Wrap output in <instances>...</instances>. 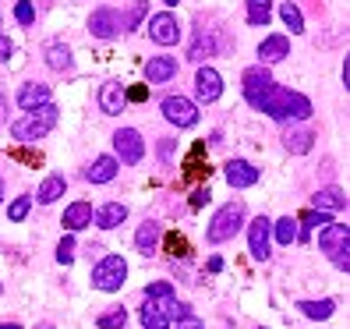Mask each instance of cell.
Returning a JSON list of instances; mask_svg holds the SVG:
<instances>
[{
  "mask_svg": "<svg viewBox=\"0 0 350 329\" xmlns=\"http://www.w3.org/2000/svg\"><path fill=\"white\" fill-rule=\"evenodd\" d=\"M252 107L262 110V114H269L273 120H308L315 110H312V99L301 96V92H291V89H283V85H273L265 89L262 96L252 99Z\"/></svg>",
  "mask_w": 350,
  "mask_h": 329,
  "instance_id": "1",
  "label": "cell"
},
{
  "mask_svg": "<svg viewBox=\"0 0 350 329\" xmlns=\"http://www.w3.org/2000/svg\"><path fill=\"white\" fill-rule=\"evenodd\" d=\"M57 114H60V110L53 107V103H43V107H36V110H25V117L11 124V138H14V142L46 138V135L57 128Z\"/></svg>",
  "mask_w": 350,
  "mask_h": 329,
  "instance_id": "2",
  "label": "cell"
},
{
  "mask_svg": "<svg viewBox=\"0 0 350 329\" xmlns=\"http://www.w3.org/2000/svg\"><path fill=\"white\" fill-rule=\"evenodd\" d=\"M241 223H244V202H226L223 209H216L213 223H209V231H205V237H209V244H223V241H230L237 231H241Z\"/></svg>",
  "mask_w": 350,
  "mask_h": 329,
  "instance_id": "3",
  "label": "cell"
},
{
  "mask_svg": "<svg viewBox=\"0 0 350 329\" xmlns=\"http://www.w3.org/2000/svg\"><path fill=\"white\" fill-rule=\"evenodd\" d=\"M319 244L333 259L336 269H350V227L347 223H325V231L319 234Z\"/></svg>",
  "mask_w": 350,
  "mask_h": 329,
  "instance_id": "4",
  "label": "cell"
},
{
  "mask_svg": "<svg viewBox=\"0 0 350 329\" xmlns=\"http://www.w3.org/2000/svg\"><path fill=\"white\" fill-rule=\"evenodd\" d=\"M124 280H128V262H124V255H107L96 269H92V287L96 291H120L124 287Z\"/></svg>",
  "mask_w": 350,
  "mask_h": 329,
  "instance_id": "5",
  "label": "cell"
},
{
  "mask_svg": "<svg viewBox=\"0 0 350 329\" xmlns=\"http://www.w3.org/2000/svg\"><path fill=\"white\" fill-rule=\"evenodd\" d=\"M163 117L177 128H195L198 124V107L184 96H167L163 99Z\"/></svg>",
  "mask_w": 350,
  "mask_h": 329,
  "instance_id": "6",
  "label": "cell"
},
{
  "mask_svg": "<svg viewBox=\"0 0 350 329\" xmlns=\"http://www.w3.org/2000/svg\"><path fill=\"white\" fill-rule=\"evenodd\" d=\"M113 149H117V159L120 163L135 167V163H142V156H146V142H142V135L135 128H120L113 135Z\"/></svg>",
  "mask_w": 350,
  "mask_h": 329,
  "instance_id": "7",
  "label": "cell"
},
{
  "mask_svg": "<svg viewBox=\"0 0 350 329\" xmlns=\"http://www.w3.org/2000/svg\"><path fill=\"white\" fill-rule=\"evenodd\" d=\"M149 39L159 47H174L177 39H180V25H177V18L170 11H163V14H152L149 18Z\"/></svg>",
  "mask_w": 350,
  "mask_h": 329,
  "instance_id": "8",
  "label": "cell"
},
{
  "mask_svg": "<svg viewBox=\"0 0 350 329\" xmlns=\"http://www.w3.org/2000/svg\"><path fill=\"white\" fill-rule=\"evenodd\" d=\"M269 237H273V223L265 216H255L252 227H248V248H252V259L265 262L269 259Z\"/></svg>",
  "mask_w": 350,
  "mask_h": 329,
  "instance_id": "9",
  "label": "cell"
},
{
  "mask_svg": "<svg viewBox=\"0 0 350 329\" xmlns=\"http://www.w3.org/2000/svg\"><path fill=\"white\" fill-rule=\"evenodd\" d=\"M195 96L202 103H216L223 96V78H219L216 68H198V75H195Z\"/></svg>",
  "mask_w": 350,
  "mask_h": 329,
  "instance_id": "10",
  "label": "cell"
},
{
  "mask_svg": "<svg viewBox=\"0 0 350 329\" xmlns=\"http://www.w3.org/2000/svg\"><path fill=\"white\" fill-rule=\"evenodd\" d=\"M223 174H226V184H230V188H255L258 184V170L248 159H230L223 167Z\"/></svg>",
  "mask_w": 350,
  "mask_h": 329,
  "instance_id": "11",
  "label": "cell"
},
{
  "mask_svg": "<svg viewBox=\"0 0 350 329\" xmlns=\"http://www.w3.org/2000/svg\"><path fill=\"white\" fill-rule=\"evenodd\" d=\"M89 32H92L96 39H113V36L120 32L117 11H113V8H96L92 18H89Z\"/></svg>",
  "mask_w": 350,
  "mask_h": 329,
  "instance_id": "12",
  "label": "cell"
},
{
  "mask_svg": "<svg viewBox=\"0 0 350 329\" xmlns=\"http://www.w3.org/2000/svg\"><path fill=\"white\" fill-rule=\"evenodd\" d=\"M124 85H120L117 78H110V81H103V89H99V110L107 114V117H117L120 110H124Z\"/></svg>",
  "mask_w": 350,
  "mask_h": 329,
  "instance_id": "13",
  "label": "cell"
},
{
  "mask_svg": "<svg viewBox=\"0 0 350 329\" xmlns=\"http://www.w3.org/2000/svg\"><path fill=\"white\" fill-rule=\"evenodd\" d=\"M159 241H163V227H159L156 220H146V223L138 227V234H135V248H138L142 255H156Z\"/></svg>",
  "mask_w": 350,
  "mask_h": 329,
  "instance_id": "14",
  "label": "cell"
},
{
  "mask_svg": "<svg viewBox=\"0 0 350 329\" xmlns=\"http://www.w3.org/2000/svg\"><path fill=\"white\" fill-rule=\"evenodd\" d=\"M142 326L146 329H170V304L146 298V304H142Z\"/></svg>",
  "mask_w": 350,
  "mask_h": 329,
  "instance_id": "15",
  "label": "cell"
},
{
  "mask_svg": "<svg viewBox=\"0 0 350 329\" xmlns=\"http://www.w3.org/2000/svg\"><path fill=\"white\" fill-rule=\"evenodd\" d=\"M174 75H177V57H149V64H146L149 85H163V81H170Z\"/></svg>",
  "mask_w": 350,
  "mask_h": 329,
  "instance_id": "16",
  "label": "cell"
},
{
  "mask_svg": "<svg viewBox=\"0 0 350 329\" xmlns=\"http://www.w3.org/2000/svg\"><path fill=\"white\" fill-rule=\"evenodd\" d=\"M241 81H244V99L252 103L255 96H262L265 89L273 85V75L258 64V68H248V71H244V78H241Z\"/></svg>",
  "mask_w": 350,
  "mask_h": 329,
  "instance_id": "17",
  "label": "cell"
},
{
  "mask_svg": "<svg viewBox=\"0 0 350 329\" xmlns=\"http://www.w3.org/2000/svg\"><path fill=\"white\" fill-rule=\"evenodd\" d=\"M258 57H262V64H276V60L291 57V39L280 36V32H276V36H269V39H262Z\"/></svg>",
  "mask_w": 350,
  "mask_h": 329,
  "instance_id": "18",
  "label": "cell"
},
{
  "mask_svg": "<svg viewBox=\"0 0 350 329\" xmlns=\"http://www.w3.org/2000/svg\"><path fill=\"white\" fill-rule=\"evenodd\" d=\"M117 170H120L117 156H99L92 167L85 170V181H89V184H110V181L117 177Z\"/></svg>",
  "mask_w": 350,
  "mask_h": 329,
  "instance_id": "19",
  "label": "cell"
},
{
  "mask_svg": "<svg viewBox=\"0 0 350 329\" xmlns=\"http://www.w3.org/2000/svg\"><path fill=\"white\" fill-rule=\"evenodd\" d=\"M124 220H128V205L107 202V205H103V209L96 213V227H99V231H113V227H120Z\"/></svg>",
  "mask_w": 350,
  "mask_h": 329,
  "instance_id": "20",
  "label": "cell"
},
{
  "mask_svg": "<svg viewBox=\"0 0 350 329\" xmlns=\"http://www.w3.org/2000/svg\"><path fill=\"white\" fill-rule=\"evenodd\" d=\"M64 227H68V231L92 227V205H89V202H71L68 209H64Z\"/></svg>",
  "mask_w": 350,
  "mask_h": 329,
  "instance_id": "21",
  "label": "cell"
},
{
  "mask_svg": "<svg viewBox=\"0 0 350 329\" xmlns=\"http://www.w3.org/2000/svg\"><path fill=\"white\" fill-rule=\"evenodd\" d=\"M312 209H325V213H340L347 209V195L340 188H322L312 195Z\"/></svg>",
  "mask_w": 350,
  "mask_h": 329,
  "instance_id": "22",
  "label": "cell"
},
{
  "mask_svg": "<svg viewBox=\"0 0 350 329\" xmlns=\"http://www.w3.org/2000/svg\"><path fill=\"white\" fill-rule=\"evenodd\" d=\"M43 103H50V85L32 81V85H25L22 92H18V107L22 110H36V107H43Z\"/></svg>",
  "mask_w": 350,
  "mask_h": 329,
  "instance_id": "23",
  "label": "cell"
},
{
  "mask_svg": "<svg viewBox=\"0 0 350 329\" xmlns=\"http://www.w3.org/2000/svg\"><path fill=\"white\" fill-rule=\"evenodd\" d=\"M46 68H50V71H60V75L71 71V68H75L71 50H68L64 43H50V47H46Z\"/></svg>",
  "mask_w": 350,
  "mask_h": 329,
  "instance_id": "24",
  "label": "cell"
},
{
  "mask_svg": "<svg viewBox=\"0 0 350 329\" xmlns=\"http://www.w3.org/2000/svg\"><path fill=\"white\" fill-rule=\"evenodd\" d=\"M64 188H68V181L60 177V174H50L43 184H39V192H36V202H43V205H50V202H57V198H64Z\"/></svg>",
  "mask_w": 350,
  "mask_h": 329,
  "instance_id": "25",
  "label": "cell"
},
{
  "mask_svg": "<svg viewBox=\"0 0 350 329\" xmlns=\"http://www.w3.org/2000/svg\"><path fill=\"white\" fill-rule=\"evenodd\" d=\"M312 142H315V135L308 131V128H301V131H286V135H283V146H286V153H294V156L312 153Z\"/></svg>",
  "mask_w": 350,
  "mask_h": 329,
  "instance_id": "26",
  "label": "cell"
},
{
  "mask_svg": "<svg viewBox=\"0 0 350 329\" xmlns=\"http://www.w3.org/2000/svg\"><path fill=\"white\" fill-rule=\"evenodd\" d=\"M297 312L301 315H308V319H315V322H325L329 315L336 312V301H297Z\"/></svg>",
  "mask_w": 350,
  "mask_h": 329,
  "instance_id": "27",
  "label": "cell"
},
{
  "mask_svg": "<svg viewBox=\"0 0 350 329\" xmlns=\"http://www.w3.org/2000/svg\"><path fill=\"white\" fill-rule=\"evenodd\" d=\"M273 237H276L280 244H294V241L301 237V227H297V220L283 216L280 223H273Z\"/></svg>",
  "mask_w": 350,
  "mask_h": 329,
  "instance_id": "28",
  "label": "cell"
},
{
  "mask_svg": "<svg viewBox=\"0 0 350 329\" xmlns=\"http://www.w3.org/2000/svg\"><path fill=\"white\" fill-rule=\"evenodd\" d=\"M146 11H149V0H135V4L128 8V14L120 18V29H124V32H135V29L142 25V18H146Z\"/></svg>",
  "mask_w": 350,
  "mask_h": 329,
  "instance_id": "29",
  "label": "cell"
},
{
  "mask_svg": "<svg viewBox=\"0 0 350 329\" xmlns=\"http://www.w3.org/2000/svg\"><path fill=\"white\" fill-rule=\"evenodd\" d=\"M273 8L269 0H248V25H269Z\"/></svg>",
  "mask_w": 350,
  "mask_h": 329,
  "instance_id": "30",
  "label": "cell"
},
{
  "mask_svg": "<svg viewBox=\"0 0 350 329\" xmlns=\"http://www.w3.org/2000/svg\"><path fill=\"white\" fill-rule=\"evenodd\" d=\"M280 18H283V25L291 29V32H304V18H301V8H297V4H291V0H286V4L280 8Z\"/></svg>",
  "mask_w": 350,
  "mask_h": 329,
  "instance_id": "31",
  "label": "cell"
},
{
  "mask_svg": "<svg viewBox=\"0 0 350 329\" xmlns=\"http://www.w3.org/2000/svg\"><path fill=\"white\" fill-rule=\"evenodd\" d=\"M325 223H333V213L312 209V213H304V216L297 220V227H304V234H308V231H315V227H325Z\"/></svg>",
  "mask_w": 350,
  "mask_h": 329,
  "instance_id": "32",
  "label": "cell"
},
{
  "mask_svg": "<svg viewBox=\"0 0 350 329\" xmlns=\"http://www.w3.org/2000/svg\"><path fill=\"white\" fill-rule=\"evenodd\" d=\"M146 298H149V301H163V304H170L177 294H174V283H163V280H159V283H149V287H146Z\"/></svg>",
  "mask_w": 350,
  "mask_h": 329,
  "instance_id": "33",
  "label": "cell"
},
{
  "mask_svg": "<svg viewBox=\"0 0 350 329\" xmlns=\"http://www.w3.org/2000/svg\"><path fill=\"white\" fill-rule=\"evenodd\" d=\"M124 322H128V312H124V308H110L107 315H99V319H96L99 329H120Z\"/></svg>",
  "mask_w": 350,
  "mask_h": 329,
  "instance_id": "34",
  "label": "cell"
},
{
  "mask_svg": "<svg viewBox=\"0 0 350 329\" xmlns=\"http://www.w3.org/2000/svg\"><path fill=\"white\" fill-rule=\"evenodd\" d=\"M29 209H32V198H29V195H22V198H14V202L8 205V220H14V223H22V220L29 216Z\"/></svg>",
  "mask_w": 350,
  "mask_h": 329,
  "instance_id": "35",
  "label": "cell"
},
{
  "mask_svg": "<svg viewBox=\"0 0 350 329\" xmlns=\"http://www.w3.org/2000/svg\"><path fill=\"white\" fill-rule=\"evenodd\" d=\"M57 262H60V265H71V262H75V237H71V234L57 244Z\"/></svg>",
  "mask_w": 350,
  "mask_h": 329,
  "instance_id": "36",
  "label": "cell"
},
{
  "mask_svg": "<svg viewBox=\"0 0 350 329\" xmlns=\"http://www.w3.org/2000/svg\"><path fill=\"white\" fill-rule=\"evenodd\" d=\"M14 22H18V25H32V22H36V8L29 4V0H22V4L14 8Z\"/></svg>",
  "mask_w": 350,
  "mask_h": 329,
  "instance_id": "37",
  "label": "cell"
},
{
  "mask_svg": "<svg viewBox=\"0 0 350 329\" xmlns=\"http://www.w3.org/2000/svg\"><path fill=\"white\" fill-rule=\"evenodd\" d=\"M213 195H209V188H195V195H191V209H202L205 202H209Z\"/></svg>",
  "mask_w": 350,
  "mask_h": 329,
  "instance_id": "38",
  "label": "cell"
},
{
  "mask_svg": "<svg viewBox=\"0 0 350 329\" xmlns=\"http://www.w3.org/2000/svg\"><path fill=\"white\" fill-rule=\"evenodd\" d=\"M177 329H205V326H202L195 315H180V319H177Z\"/></svg>",
  "mask_w": 350,
  "mask_h": 329,
  "instance_id": "39",
  "label": "cell"
},
{
  "mask_svg": "<svg viewBox=\"0 0 350 329\" xmlns=\"http://www.w3.org/2000/svg\"><path fill=\"white\" fill-rule=\"evenodd\" d=\"M146 96H149L146 89H131V92L124 89V99H135V103H142V99H146Z\"/></svg>",
  "mask_w": 350,
  "mask_h": 329,
  "instance_id": "40",
  "label": "cell"
},
{
  "mask_svg": "<svg viewBox=\"0 0 350 329\" xmlns=\"http://www.w3.org/2000/svg\"><path fill=\"white\" fill-rule=\"evenodd\" d=\"M4 57H11V39L0 36V60H4Z\"/></svg>",
  "mask_w": 350,
  "mask_h": 329,
  "instance_id": "41",
  "label": "cell"
},
{
  "mask_svg": "<svg viewBox=\"0 0 350 329\" xmlns=\"http://www.w3.org/2000/svg\"><path fill=\"white\" fill-rule=\"evenodd\" d=\"M159 156H163V159H170V156H174V146H170V138H167V142H163V146H159Z\"/></svg>",
  "mask_w": 350,
  "mask_h": 329,
  "instance_id": "42",
  "label": "cell"
},
{
  "mask_svg": "<svg viewBox=\"0 0 350 329\" xmlns=\"http://www.w3.org/2000/svg\"><path fill=\"white\" fill-rule=\"evenodd\" d=\"M223 269V259H209V273H219Z\"/></svg>",
  "mask_w": 350,
  "mask_h": 329,
  "instance_id": "43",
  "label": "cell"
},
{
  "mask_svg": "<svg viewBox=\"0 0 350 329\" xmlns=\"http://www.w3.org/2000/svg\"><path fill=\"white\" fill-rule=\"evenodd\" d=\"M4 110H8V99L0 96V120H4Z\"/></svg>",
  "mask_w": 350,
  "mask_h": 329,
  "instance_id": "44",
  "label": "cell"
},
{
  "mask_svg": "<svg viewBox=\"0 0 350 329\" xmlns=\"http://www.w3.org/2000/svg\"><path fill=\"white\" fill-rule=\"evenodd\" d=\"M0 329H22V326H18V322H4V326H0Z\"/></svg>",
  "mask_w": 350,
  "mask_h": 329,
  "instance_id": "45",
  "label": "cell"
},
{
  "mask_svg": "<svg viewBox=\"0 0 350 329\" xmlns=\"http://www.w3.org/2000/svg\"><path fill=\"white\" fill-rule=\"evenodd\" d=\"M0 202H4V177H0Z\"/></svg>",
  "mask_w": 350,
  "mask_h": 329,
  "instance_id": "46",
  "label": "cell"
},
{
  "mask_svg": "<svg viewBox=\"0 0 350 329\" xmlns=\"http://www.w3.org/2000/svg\"><path fill=\"white\" fill-rule=\"evenodd\" d=\"M163 4H170V8H177V4H180V0H163Z\"/></svg>",
  "mask_w": 350,
  "mask_h": 329,
  "instance_id": "47",
  "label": "cell"
},
{
  "mask_svg": "<svg viewBox=\"0 0 350 329\" xmlns=\"http://www.w3.org/2000/svg\"><path fill=\"white\" fill-rule=\"evenodd\" d=\"M0 291H4V287H0Z\"/></svg>",
  "mask_w": 350,
  "mask_h": 329,
  "instance_id": "48",
  "label": "cell"
}]
</instances>
